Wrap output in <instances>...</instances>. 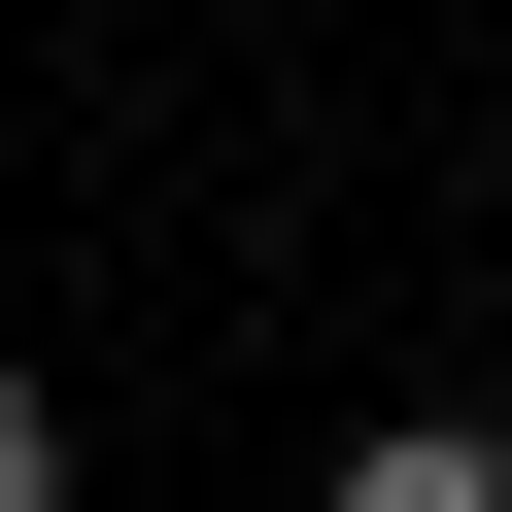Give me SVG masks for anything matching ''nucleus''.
<instances>
[{
  "label": "nucleus",
  "mask_w": 512,
  "mask_h": 512,
  "mask_svg": "<svg viewBox=\"0 0 512 512\" xmlns=\"http://www.w3.org/2000/svg\"><path fill=\"white\" fill-rule=\"evenodd\" d=\"M0 512H69V376H0Z\"/></svg>",
  "instance_id": "f03ea898"
},
{
  "label": "nucleus",
  "mask_w": 512,
  "mask_h": 512,
  "mask_svg": "<svg viewBox=\"0 0 512 512\" xmlns=\"http://www.w3.org/2000/svg\"><path fill=\"white\" fill-rule=\"evenodd\" d=\"M308 512H512V410H342Z\"/></svg>",
  "instance_id": "f257e3e1"
}]
</instances>
